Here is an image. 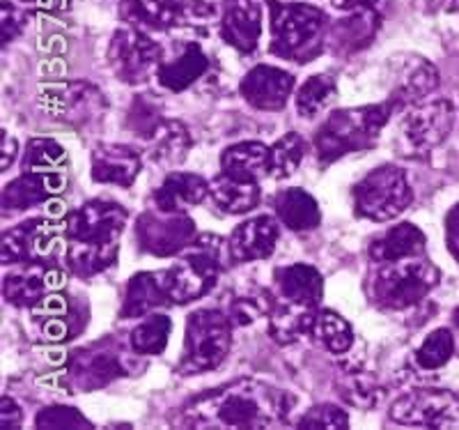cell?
I'll use <instances>...</instances> for the list:
<instances>
[{
	"mask_svg": "<svg viewBox=\"0 0 459 430\" xmlns=\"http://www.w3.org/2000/svg\"><path fill=\"white\" fill-rule=\"evenodd\" d=\"M310 336L324 347V350L333 352V355H344L354 347V331L351 325L344 320L342 315L331 309H319L313 320Z\"/></svg>",
	"mask_w": 459,
	"mask_h": 430,
	"instance_id": "35",
	"label": "cell"
},
{
	"mask_svg": "<svg viewBox=\"0 0 459 430\" xmlns=\"http://www.w3.org/2000/svg\"><path fill=\"white\" fill-rule=\"evenodd\" d=\"M67 373L72 389L76 391H97L117 378L131 375L129 359H126L122 343L115 338L90 343L72 352L67 362Z\"/></svg>",
	"mask_w": 459,
	"mask_h": 430,
	"instance_id": "9",
	"label": "cell"
},
{
	"mask_svg": "<svg viewBox=\"0 0 459 430\" xmlns=\"http://www.w3.org/2000/svg\"><path fill=\"white\" fill-rule=\"evenodd\" d=\"M106 58L117 79L138 85L159 72L163 63V48L143 28L126 26L113 32Z\"/></svg>",
	"mask_w": 459,
	"mask_h": 430,
	"instance_id": "8",
	"label": "cell"
},
{
	"mask_svg": "<svg viewBox=\"0 0 459 430\" xmlns=\"http://www.w3.org/2000/svg\"><path fill=\"white\" fill-rule=\"evenodd\" d=\"M221 37L239 53H253L262 37V0H223Z\"/></svg>",
	"mask_w": 459,
	"mask_h": 430,
	"instance_id": "19",
	"label": "cell"
},
{
	"mask_svg": "<svg viewBox=\"0 0 459 430\" xmlns=\"http://www.w3.org/2000/svg\"><path fill=\"white\" fill-rule=\"evenodd\" d=\"M221 173L237 180L260 182L269 175V147L257 141H244L225 147L221 154Z\"/></svg>",
	"mask_w": 459,
	"mask_h": 430,
	"instance_id": "30",
	"label": "cell"
},
{
	"mask_svg": "<svg viewBox=\"0 0 459 430\" xmlns=\"http://www.w3.org/2000/svg\"><path fill=\"white\" fill-rule=\"evenodd\" d=\"M335 10L356 12V10H375L379 0H331Z\"/></svg>",
	"mask_w": 459,
	"mask_h": 430,
	"instance_id": "52",
	"label": "cell"
},
{
	"mask_svg": "<svg viewBox=\"0 0 459 430\" xmlns=\"http://www.w3.org/2000/svg\"><path fill=\"white\" fill-rule=\"evenodd\" d=\"M209 196L225 215H246L260 203V182L237 180L219 173L209 182Z\"/></svg>",
	"mask_w": 459,
	"mask_h": 430,
	"instance_id": "31",
	"label": "cell"
},
{
	"mask_svg": "<svg viewBox=\"0 0 459 430\" xmlns=\"http://www.w3.org/2000/svg\"><path fill=\"white\" fill-rule=\"evenodd\" d=\"M453 322H455V327H459V306L455 309V313H453Z\"/></svg>",
	"mask_w": 459,
	"mask_h": 430,
	"instance_id": "53",
	"label": "cell"
},
{
	"mask_svg": "<svg viewBox=\"0 0 459 430\" xmlns=\"http://www.w3.org/2000/svg\"><path fill=\"white\" fill-rule=\"evenodd\" d=\"M216 7L204 0H122L120 19L143 31H170L212 19Z\"/></svg>",
	"mask_w": 459,
	"mask_h": 430,
	"instance_id": "10",
	"label": "cell"
},
{
	"mask_svg": "<svg viewBox=\"0 0 459 430\" xmlns=\"http://www.w3.org/2000/svg\"><path fill=\"white\" fill-rule=\"evenodd\" d=\"M299 428H326V430H344L350 428V417L344 409H340L338 405L322 403L310 408L306 415L299 419Z\"/></svg>",
	"mask_w": 459,
	"mask_h": 430,
	"instance_id": "42",
	"label": "cell"
},
{
	"mask_svg": "<svg viewBox=\"0 0 459 430\" xmlns=\"http://www.w3.org/2000/svg\"><path fill=\"white\" fill-rule=\"evenodd\" d=\"M338 95V85L326 74H315L297 92V110L306 120H313Z\"/></svg>",
	"mask_w": 459,
	"mask_h": 430,
	"instance_id": "39",
	"label": "cell"
},
{
	"mask_svg": "<svg viewBox=\"0 0 459 430\" xmlns=\"http://www.w3.org/2000/svg\"><path fill=\"white\" fill-rule=\"evenodd\" d=\"M273 306V293L269 290H260L257 294H246V297H237L230 304V320L232 325H251L262 315H269Z\"/></svg>",
	"mask_w": 459,
	"mask_h": 430,
	"instance_id": "41",
	"label": "cell"
},
{
	"mask_svg": "<svg viewBox=\"0 0 459 430\" xmlns=\"http://www.w3.org/2000/svg\"><path fill=\"white\" fill-rule=\"evenodd\" d=\"M28 23V10L12 5L7 0L0 3V37H3V44H10L12 39L22 35L23 28Z\"/></svg>",
	"mask_w": 459,
	"mask_h": 430,
	"instance_id": "46",
	"label": "cell"
},
{
	"mask_svg": "<svg viewBox=\"0 0 459 430\" xmlns=\"http://www.w3.org/2000/svg\"><path fill=\"white\" fill-rule=\"evenodd\" d=\"M172 320L168 315L150 313L138 327L131 331V350L143 357H152V355H161L168 347V338H170Z\"/></svg>",
	"mask_w": 459,
	"mask_h": 430,
	"instance_id": "37",
	"label": "cell"
},
{
	"mask_svg": "<svg viewBox=\"0 0 459 430\" xmlns=\"http://www.w3.org/2000/svg\"><path fill=\"white\" fill-rule=\"evenodd\" d=\"M377 31H379V16L375 14V10H356L350 19L335 23L329 42L335 53L350 56V53L366 48Z\"/></svg>",
	"mask_w": 459,
	"mask_h": 430,
	"instance_id": "32",
	"label": "cell"
},
{
	"mask_svg": "<svg viewBox=\"0 0 459 430\" xmlns=\"http://www.w3.org/2000/svg\"><path fill=\"white\" fill-rule=\"evenodd\" d=\"M455 355V338L450 329H434L416 350V364L425 371H437L446 366Z\"/></svg>",
	"mask_w": 459,
	"mask_h": 430,
	"instance_id": "40",
	"label": "cell"
},
{
	"mask_svg": "<svg viewBox=\"0 0 459 430\" xmlns=\"http://www.w3.org/2000/svg\"><path fill=\"white\" fill-rule=\"evenodd\" d=\"M56 240V226H51L48 221H23L19 226L3 233V244H0L3 265H22L37 258H51L48 253Z\"/></svg>",
	"mask_w": 459,
	"mask_h": 430,
	"instance_id": "17",
	"label": "cell"
},
{
	"mask_svg": "<svg viewBox=\"0 0 459 430\" xmlns=\"http://www.w3.org/2000/svg\"><path fill=\"white\" fill-rule=\"evenodd\" d=\"M438 88V72L434 65H429L428 60L423 58H413L411 67L404 72L400 85L393 92V100L397 101V106H407V104H418L423 101L425 97L432 95L434 90Z\"/></svg>",
	"mask_w": 459,
	"mask_h": 430,
	"instance_id": "34",
	"label": "cell"
},
{
	"mask_svg": "<svg viewBox=\"0 0 459 430\" xmlns=\"http://www.w3.org/2000/svg\"><path fill=\"white\" fill-rule=\"evenodd\" d=\"M232 346V320L219 309H200L188 315L186 331H184L182 359L179 373L182 375H200L214 371L228 357Z\"/></svg>",
	"mask_w": 459,
	"mask_h": 430,
	"instance_id": "5",
	"label": "cell"
},
{
	"mask_svg": "<svg viewBox=\"0 0 459 430\" xmlns=\"http://www.w3.org/2000/svg\"><path fill=\"white\" fill-rule=\"evenodd\" d=\"M413 203L407 173L393 163L375 168L354 187V212L360 219L391 221Z\"/></svg>",
	"mask_w": 459,
	"mask_h": 430,
	"instance_id": "7",
	"label": "cell"
},
{
	"mask_svg": "<svg viewBox=\"0 0 459 430\" xmlns=\"http://www.w3.org/2000/svg\"><path fill=\"white\" fill-rule=\"evenodd\" d=\"M273 210L281 224L294 233H310L322 224V210L319 203L308 191L292 187V189L278 191L273 198Z\"/></svg>",
	"mask_w": 459,
	"mask_h": 430,
	"instance_id": "29",
	"label": "cell"
},
{
	"mask_svg": "<svg viewBox=\"0 0 459 430\" xmlns=\"http://www.w3.org/2000/svg\"><path fill=\"white\" fill-rule=\"evenodd\" d=\"M209 196V182L195 173H175L168 175L157 191H154V205L163 215L184 212L194 205H200Z\"/></svg>",
	"mask_w": 459,
	"mask_h": 430,
	"instance_id": "26",
	"label": "cell"
},
{
	"mask_svg": "<svg viewBox=\"0 0 459 430\" xmlns=\"http://www.w3.org/2000/svg\"><path fill=\"white\" fill-rule=\"evenodd\" d=\"M425 244H428L425 233L416 224L404 221L375 237L368 247V253L372 263H395L404 258L425 256Z\"/></svg>",
	"mask_w": 459,
	"mask_h": 430,
	"instance_id": "25",
	"label": "cell"
},
{
	"mask_svg": "<svg viewBox=\"0 0 459 430\" xmlns=\"http://www.w3.org/2000/svg\"><path fill=\"white\" fill-rule=\"evenodd\" d=\"M69 163V154L53 138H30L22 159L23 173H57Z\"/></svg>",
	"mask_w": 459,
	"mask_h": 430,
	"instance_id": "36",
	"label": "cell"
},
{
	"mask_svg": "<svg viewBox=\"0 0 459 430\" xmlns=\"http://www.w3.org/2000/svg\"><path fill=\"white\" fill-rule=\"evenodd\" d=\"M294 403L290 391L241 378L188 400L175 424L182 428H276L287 424Z\"/></svg>",
	"mask_w": 459,
	"mask_h": 430,
	"instance_id": "1",
	"label": "cell"
},
{
	"mask_svg": "<svg viewBox=\"0 0 459 430\" xmlns=\"http://www.w3.org/2000/svg\"><path fill=\"white\" fill-rule=\"evenodd\" d=\"M143 168L141 154L129 145L104 143L92 150L90 159V175L97 184H115L122 189H129L136 182Z\"/></svg>",
	"mask_w": 459,
	"mask_h": 430,
	"instance_id": "20",
	"label": "cell"
},
{
	"mask_svg": "<svg viewBox=\"0 0 459 430\" xmlns=\"http://www.w3.org/2000/svg\"><path fill=\"white\" fill-rule=\"evenodd\" d=\"M276 297L303 309H319L324 297V278L317 268L306 263H294L278 268L273 272Z\"/></svg>",
	"mask_w": 459,
	"mask_h": 430,
	"instance_id": "24",
	"label": "cell"
},
{
	"mask_svg": "<svg viewBox=\"0 0 459 430\" xmlns=\"http://www.w3.org/2000/svg\"><path fill=\"white\" fill-rule=\"evenodd\" d=\"M232 260L230 240L219 235H200L191 251L168 269V290L172 304H188L204 297L216 285V278Z\"/></svg>",
	"mask_w": 459,
	"mask_h": 430,
	"instance_id": "4",
	"label": "cell"
},
{
	"mask_svg": "<svg viewBox=\"0 0 459 430\" xmlns=\"http://www.w3.org/2000/svg\"><path fill=\"white\" fill-rule=\"evenodd\" d=\"M35 426L37 428H92V424L79 409L67 408V405H51V408L39 409Z\"/></svg>",
	"mask_w": 459,
	"mask_h": 430,
	"instance_id": "44",
	"label": "cell"
},
{
	"mask_svg": "<svg viewBox=\"0 0 459 430\" xmlns=\"http://www.w3.org/2000/svg\"><path fill=\"white\" fill-rule=\"evenodd\" d=\"M67 189V175L65 171L57 173H22L3 189V210L19 212L42 205L56 198Z\"/></svg>",
	"mask_w": 459,
	"mask_h": 430,
	"instance_id": "22",
	"label": "cell"
},
{
	"mask_svg": "<svg viewBox=\"0 0 459 430\" xmlns=\"http://www.w3.org/2000/svg\"><path fill=\"white\" fill-rule=\"evenodd\" d=\"M306 153H308L306 138L299 136L297 132L285 134V136L278 138L269 147V175L273 180H285L290 175H294V171L301 166Z\"/></svg>",
	"mask_w": 459,
	"mask_h": 430,
	"instance_id": "38",
	"label": "cell"
},
{
	"mask_svg": "<svg viewBox=\"0 0 459 430\" xmlns=\"http://www.w3.org/2000/svg\"><path fill=\"white\" fill-rule=\"evenodd\" d=\"M209 65L212 63H209L207 53L200 48V44L188 42L184 44L182 53H179L178 58L170 60V63L163 60L157 72V79L170 92H184L195 81L203 79L204 74L209 72Z\"/></svg>",
	"mask_w": 459,
	"mask_h": 430,
	"instance_id": "27",
	"label": "cell"
},
{
	"mask_svg": "<svg viewBox=\"0 0 459 430\" xmlns=\"http://www.w3.org/2000/svg\"><path fill=\"white\" fill-rule=\"evenodd\" d=\"M446 244H448V251L459 263V203L446 216Z\"/></svg>",
	"mask_w": 459,
	"mask_h": 430,
	"instance_id": "49",
	"label": "cell"
},
{
	"mask_svg": "<svg viewBox=\"0 0 459 430\" xmlns=\"http://www.w3.org/2000/svg\"><path fill=\"white\" fill-rule=\"evenodd\" d=\"M400 110L397 101L388 97L381 104L354 106V109L333 110L315 134V153L322 166L338 162L351 153H366L379 141L381 129L391 116Z\"/></svg>",
	"mask_w": 459,
	"mask_h": 430,
	"instance_id": "2",
	"label": "cell"
},
{
	"mask_svg": "<svg viewBox=\"0 0 459 430\" xmlns=\"http://www.w3.org/2000/svg\"><path fill=\"white\" fill-rule=\"evenodd\" d=\"M39 104L57 120L69 125H85L106 109V100L100 90L85 81L39 85Z\"/></svg>",
	"mask_w": 459,
	"mask_h": 430,
	"instance_id": "14",
	"label": "cell"
},
{
	"mask_svg": "<svg viewBox=\"0 0 459 430\" xmlns=\"http://www.w3.org/2000/svg\"><path fill=\"white\" fill-rule=\"evenodd\" d=\"M85 327V318L76 309L69 311L67 315H57V318H47L42 320V336L51 343H63L74 338Z\"/></svg>",
	"mask_w": 459,
	"mask_h": 430,
	"instance_id": "45",
	"label": "cell"
},
{
	"mask_svg": "<svg viewBox=\"0 0 459 430\" xmlns=\"http://www.w3.org/2000/svg\"><path fill=\"white\" fill-rule=\"evenodd\" d=\"M391 419L402 426L459 430V396L448 389H413L391 405Z\"/></svg>",
	"mask_w": 459,
	"mask_h": 430,
	"instance_id": "11",
	"label": "cell"
},
{
	"mask_svg": "<svg viewBox=\"0 0 459 430\" xmlns=\"http://www.w3.org/2000/svg\"><path fill=\"white\" fill-rule=\"evenodd\" d=\"M67 285V272L53 258H37L22 263V268L5 274L3 294L12 306L32 309L47 294L57 293Z\"/></svg>",
	"mask_w": 459,
	"mask_h": 430,
	"instance_id": "13",
	"label": "cell"
},
{
	"mask_svg": "<svg viewBox=\"0 0 459 430\" xmlns=\"http://www.w3.org/2000/svg\"><path fill=\"white\" fill-rule=\"evenodd\" d=\"M272 16V47L269 51L278 58L308 63V51L317 42L326 26V14L319 7L306 3H269Z\"/></svg>",
	"mask_w": 459,
	"mask_h": 430,
	"instance_id": "6",
	"label": "cell"
},
{
	"mask_svg": "<svg viewBox=\"0 0 459 430\" xmlns=\"http://www.w3.org/2000/svg\"><path fill=\"white\" fill-rule=\"evenodd\" d=\"M161 122L163 118L161 113H159L157 104L147 101L145 97H138V100L134 101V106H131L129 110V118H126V125H129L131 132L143 138L154 136V132L161 127Z\"/></svg>",
	"mask_w": 459,
	"mask_h": 430,
	"instance_id": "43",
	"label": "cell"
},
{
	"mask_svg": "<svg viewBox=\"0 0 459 430\" xmlns=\"http://www.w3.org/2000/svg\"><path fill=\"white\" fill-rule=\"evenodd\" d=\"M23 424V412L22 408L16 405L14 399H10V396H3V400H0V426L5 430L10 428H19V426Z\"/></svg>",
	"mask_w": 459,
	"mask_h": 430,
	"instance_id": "48",
	"label": "cell"
},
{
	"mask_svg": "<svg viewBox=\"0 0 459 430\" xmlns=\"http://www.w3.org/2000/svg\"><path fill=\"white\" fill-rule=\"evenodd\" d=\"M126 210L113 200H90L65 219L63 233L67 240L120 241L126 226Z\"/></svg>",
	"mask_w": 459,
	"mask_h": 430,
	"instance_id": "15",
	"label": "cell"
},
{
	"mask_svg": "<svg viewBox=\"0 0 459 430\" xmlns=\"http://www.w3.org/2000/svg\"><path fill=\"white\" fill-rule=\"evenodd\" d=\"M455 106L450 100L418 101L402 120V136L416 153L441 145L453 132Z\"/></svg>",
	"mask_w": 459,
	"mask_h": 430,
	"instance_id": "16",
	"label": "cell"
},
{
	"mask_svg": "<svg viewBox=\"0 0 459 430\" xmlns=\"http://www.w3.org/2000/svg\"><path fill=\"white\" fill-rule=\"evenodd\" d=\"M294 90V76L273 65H257L241 79L239 92L253 109L281 110Z\"/></svg>",
	"mask_w": 459,
	"mask_h": 430,
	"instance_id": "18",
	"label": "cell"
},
{
	"mask_svg": "<svg viewBox=\"0 0 459 430\" xmlns=\"http://www.w3.org/2000/svg\"><path fill=\"white\" fill-rule=\"evenodd\" d=\"M195 240V221L186 212H143L136 221V241L141 251L170 258L188 249Z\"/></svg>",
	"mask_w": 459,
	"mask_h": 430,
	"instance_id": "12",
	"label": "cell"
},
{
	"mask_svg": "<svg viewBox=\"0 0 459 430\" xmlns=\"http://www.w3.org/2000/svg\"><path fill=\"white\" fill-rule=\"evenodd\" d=\"M0 138H3V159H0V168H3V171H7V168L12 166V162H14L19 145H16V141L7 132H3V136Z\"/></svg>",
	"mask_w": 459,
	"mask_h": 430,
	"instance_id": "51",
	"label": "cell"
},
{
	"mask_svg": "<svg viewBox=\"0 0 459 430\" xmlns=\"http://www.w3.org/2000/svg\"><path fill=\"white\" fill-rule=\"evenodd\" d=\"M194 145L191 132L179 120H163L152 136V162L161 168H175L188 157Z\"/></svg>",
	"mask_w": 459,
	"mask_h": 430,
	"instance_id": "33",
	"label": "cell"
},
{
	"mask_svg": "<svg viewBox=\"0 0 459 430\" xmlns=\"http://www.w3.org/2000/svg\"><path fill=\"white\" fill-rule=\"evenodd\" d=\"M278 235V221L269 215L253 216L239 224L228 237L232 263H253L269 258L276 249Z\"/></svg>",
	"mask_w": 459,
	"mask_h": 430,
	"instance_id": "21",
	"label": "cell"
},
{
	"mask_svg": "<svg viewBox=\"0 0 459 430\" xmlns=\"http://www.w3.org/2000/svg\"><path fill=\"white\" fill-rule=\"evenodd\" d=\"M69 3L72 0H23V5L37 7L42 12H65L69 10Z\"/></svg>",
	"mask_w": 459,
	"mask_h": 430,
	"instance_id": "50",
	"label": "cell"
},
{
	"mask_svg": "<svg viewBox=\"0 0 459 430\" xmlns=\"http://www.w3.org/2000/svg\"><path fill=\"white\" fill-rule=\"evenodd\" d=\"M438 268L425 256L404 258L395 263H372L363 290L379 309L404 311L428 297L438 284Z\"/></svg>",
	"mask_w": 459,
	"mask_h": 430,
	"instance_id": "3",
	"label": "cell"
},
{
	"mask_svg": "<svg viewBox=\"0 0 459 430\" xmlns=\"http://www.w3.org/2000/svg\"><path fill=\"white\" fill-rule=\"evenodd\" d=\"M67 251H65V263L72 274L79 278L97 276L113 268L120 253V241H81L67 240Z\"/></svg>",
	"mask_w": 459,
	"mask_h": 430,
	"instance_id": "28",
	"label": "cell"
},
{
	"mask_svg": "<svg viewBox=\"0 0 459 430\" xmlns=\"http://www.w3.org/2000/svg\"><path fill=\"white\" fill-rule=\"evenodd\" d=\"M342 396L347 403L359 405V408H372L375 403H379V389L372 382H368L366 378H360V373L344 387Z\"/></svg>",
	"mask_w": 459,
	"mask_h": 430,
	"instance_id": "47",
	"label": "cell"
},
{
	"mask_svg": "<svg viewBox=\"0 0 459 430\" xmlns=\"http://www.w3.org/2000/svg\"><path fill=\"white\" fill-rule=\"evenodd\" d=\"M448 3L453 5V10H457V7H459V0H448Z\"/></svg>",
	"mask_w": 459,
	"mask_h": 430,
	"instance_id": "54",
	"label": "cell"
},
{
	"mask_svg": "<svg viewBox=\"0 0 459 430\" xmlns=\"http://www.w3.org/2000/svg\"><path fill=\"white\" fill-rule=\"evenodd\" d=\"M168 304H172L170 290H168V269H163V272L134 274L129 278V284H126L120 318L122 320L145 318L152 311Z\"/></svg>",
	"mask_w": 459,
	"mask_h": 430,
	"instance_id": "23",
	"label": "cell"
}]
</instances>
